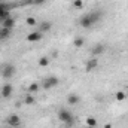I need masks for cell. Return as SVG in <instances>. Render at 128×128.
Listing matches in <instances>:
<instances>
[{
	"mask_svg": "<svg viewBox=\"0 0 128 128\" xmlns=\"http://www.w3.org/2000/svg\"><path fill=\"white\" fill-rule=\"evenodd\" d=\"M100 14L98 12H92V14H86V15H82L80 20H79V24L84 27V28H90L96 24L97 21H100Z\"/></svg>",
	"mask_w": 128,
	"mask_h": 128,
	"instance_id": "obj_1",
	"label": "cell"
},
{
	"mask_svg": "<svg viewBox=\"0 0 128 128\" xmlns=\"http://www.w3.org/2000/svg\"><path fill=\"white\" fill-rule=\"evenodd\" d=\"M58 119L64 122L67 127H72L73 125V122H74V118H73V115L68 112V110H66V109H61V110H58Z\"/></svg>",
	"mask_w": 128,
	"mask_h": 128,
	"instance_id": "obj_2",
	"label": "cell"
},
{
	"mask_svg": "<svg viewBox=\"0 0 128 128\" xmlns=\"http://www.w3.org/2000/svg\"><path fill=\"white\" fill-rule=\"evenodd\" d=\"M58 84H60V79L57 76H49L43 80L42 86H43V90H51V88H55Z\"/></svg>",
	"mask_w": 128,
	"mask_h": 128,
	"instance_id": "obj_3",
	"label": "cell"
},
{
	"mask_svg": "<svg viewBox=\"0 0 128 128\" xmlns=\"http://www.w3.org/2000/svg\"><path fill=\"white\" fill-rule=\"evenodd\" d=\"M14 74H15V67H14L12 64H4V67H3V70H2V76H3L4 79H10Z\"/></svg>",
	"mask_w": 128,
	"mask_h": 128,
	"instance_id": "obj_4",
	"label": "cell"
},
{
	"mask_svg": "<svg viewBox=\"0 0 128 128\" xmlns=\"http://www.w3.org/2000/svg\"><path fill=\"white\" fill-rule=\"evenodd\" d=\"M42 37H43V33H40V32H33V33H30V34H27V40L32 42V43L42 40Z\"/></svg>",
	"mask_w": 128,
	"mask_h": 128,
	"instance_id": "obj_5",
	"label": "cell"
},
{
	"mask_svg": "<svg viewBox=\"0 0 128 128\" xmlns=\"http://www.w3.org/2000/svg\"><path fill=\"white\" fill-rule=\"evenodd\" d=\"M20 124H21V118H20L18 115H10V116L8 118V125H9V127L16 128Z\"/></svg>",
	"mask_w": 128,
	"mask_h": 128,
	"instance_id": "obj_6",
	"label": "cell"
},
{
	"mask_svg": "<svg viewBox=\"0 0 128 128\" xmlns=\"http://www.w3.org/2000/svg\"><path fill=\"white\" fill-rule=\"evenodd\" d=\"M14 26H15V20H14L12 16H8V18H4V20L2 21V27H3V28L12 30V28H14Z\"/></svg>",
	"mask_w": 128,
	"mask_h": 128,
	"instance_id": "obj_7",
	"label": "cell"
},
{
	"mask_svg": "<svg viewBox=\"0 0 128 128\" xmlns=\"http://www.w3.org/2000/svg\"><path fill=\"white\" fill-rule=\"evenodd\" d=\"M12 96V85L10 84H4L2 86V97L3 98H9Z\"/></svg>",
	"mask_w": 128,
	"mask_h": 128,
	"instance_id": "obj_8",
	"label": "cell"
},
{
	"mask_svg": "<svg viewBox=\"0 0 128 128\" xmlns=\"http://www.w3.org/2000/svg\"><path fill=\"white\" fill-rule=\"evenodd\" d=\"M97 66H98V60L94 57V58H91V60H88V61H86L85 68H86V72H91V70L97 68Z\"/></svg>",
	"mask_w": 128,
	"mask_h": 128,
	"instance_id": "obj_9",
	"label": "cell"
},
{
	"mask_svg": "<svg viewBox=\"0 0 128 128\" xmlns=\"http://www.w3.org/2000/svg\"><path fill=\"white\" fill-rule=\"evenodd\" d=\"M8 16H10L9 15V10H8V6L4 3H0V21H3Z\"/></svg>",
	"mask_w": 128,
	"mask_h": 128,
	"instance_id": "obj_10",
	"label": "cell"
},
{
	"mask_svg": "<svg viewBox=\"0 0 128 128\" xmlns=\"http://www.w3.org/2000/svg\"><path fill=\"white\" fill-rule=\"evenodd\" d=\"M39 28H40V30H39L40 33H46V32H49V30L52 28V24H51L49 21H43V22L39 24Z\"/></svg>",
	"mask_w": 128,
	"mask_h": 128,
	"instance_id": "obj_11",
	"label": "cell"
},
{
	"mask_svg": "<svg viewBox=\"0 0 128 128\" xmlns=\"http://www.w3.org/2000/svg\"><path fill=\"white\" fill-rule=\"evenodd\" d=\"M103 52H104V46H103V45H100V43L96 45V46L92 48V51H91V54H92V55H100V54H103Z\"/></svg>",
	"mask_w": 128,
	"mask_h": 128,
	"instance_id": "obj_12",
	"label": "cell"
},
{
	"mask_svg": "<svg viewBox=\"0 0 128 128\" xmlns=\"http://www.w3.org/2000/svg\"><path fill=\"white\" fill-rule=\"evenodd\" d=\"M79 96H76V94H70V96L67 97V103L68 104H78L79 103Z\"/></svg>",
	"mask_w": 128,
	"mask_h": 128,
	"instance_id": "obj_13",
	"label": "cell"
},
{
	"mask_svg": "<svg viewBox=\"0 0 128 128\" xmlns=\"http://www.w3.org/2000/svg\"><path fill=\"white\" fill-rule=\"evenodd\" d=\"M39 88H40V85H39L37 82H33V84H30V85H28V92H30V94H33V92H37V91H39Z\"/></svg>",
	"mask_w": 128,
	"mask_h": 128,
	"instance_id": "obj_14",
	"label": "cell"
},
{
	"mask_svg": "<svg viewBox=\"0 0 128 128\" xmlns=\"http://www.w3.org/2000/svg\"><path fill=\"white\" fill-rule=\"evenodd\" d=\"M86 124H88V127H90V128H94V127H97V124H98V122H97L96 118L88 116V118H86Z\"/></svg>",
	"mask_w": 128,
	"mask_h": 128,
	"instance_id": "obj_15",
	"label": "cell"
},
{
	"mask_svg": "<svg viewBox=\"0 0 128 128\" xmlns=\"http://www.w3.org/2000/svg\"><path fill=\"white\" fill-rule=\"evenodd\" d=\"M39 66H40V67L49 66V58H48V57H40V58H39Z\"/></svg>",
	"mask_w": 128,
	"mask_h": 128,
	"instance_id": "obj_16",
	"label": "cell"
},
{
	"mask_svg": "<svg viewBox=\"0 0 128 128\" xmlns=\"http://www.w3.org/2000/svg\"><path fill=\"white\" fill-rule=\"evenodd\" d=\"M9 34H10V30H8V28H0V39H8L9 37Z\"/></svg>",
	"mask_w": 128,
	"mask_h": 128,
	"instance_id": "obj_17",
	"label": "cell"
},
{
	"mask_svg": "<svg viewBox=\"0 0 128 128\" xmlns=\"http://www.w3.org/2000/svg\"><path fill=\"white\" fill-rule=\"evenodd\" d=\"M73 43H74V46H76V48H82V46H84V43H85V40H84V37H76Z\"/></svg>",
	"mask_w": 128,
	"mask_h": 128,
	"instance_id": "obj_18",
	"label": "cell"
},
{
	"mask_svg": "<svg viewBox=\"0 0 128 128\" xmlns=\"http://www.w3.org/2000/svg\"><path fill=\"white\" fill-rule=\"evenodd\" d=\"M125 92H124V91H118V92H116V94H115V98H116V100H118V101H124V100H125Z\"/></svg>",
	"mask_w": 128,
	"mask_h": 128,
	"instance_id": "obj_19",
	"label": "cell"
},
{
	"mask_svg": "<svg viewBox=\"0 0 128 128\" xmlns=\"http://www.w3.org/2000/svg\"><path fill=\"white\" fill-rule=\"evenodd\" d=\"M26 22H27V26H30V27H33V26H36V24H37L34 16H28V18L26 20Z\"/></svg>",
	"mask_w": 128,
	"mask_h": 128,
	"instance_id": "obj_20",
	"label": "cell"
},
{
	"mask_svg": "<svg viewBox=\"0 0 128 128\" xmlns=\"http://www.w3.org/2000/svg\"><path fill=\"white\" fill-rule=\"evenodd\" d=\"M73 6H74L76 9H82V8H84V0H74V2H73Z\"/></svg>",
	"mask_w": 128,
	"mask_h": 128,
	"instance_id": "obj_21",
	"label": "cell"
},
{
	"mask_svg": "<svg viewBox=\"0 0 128 128\" xmlns=\"http://www.w3.org/2000/svg\"><path fill=\"white\" fill-rule=\"evenodd\" d=\"M24 103H26V104H33V103H34V97L30 96V94H28V96H26V98H24Z\"/></svg>",
	"mask_w": 128,
	"mask_h": 128,
	"instance_id": "obj_22",
	"label": "cell"
},
{
	"mask_svg": "<svg viewBox=\"0 0 128 128\" xmlns=\"http://www.w3.org/2000/svg\"><path fill=\"white\" fill-rule=\"evenodd\" d=\"M46 0H33V4H43Z\"/></svg>",
	"mask_w": 128,
	"mask_h": 128,
	"instance_id": "obj_23",
	"label": "cell"
},
{
	"mask_svg": "<svg viewBox=\"0 0 128 128\" xmlns=\"http://www.w3.org/2000/svg\"><path fill=\"white\" fill-rule=\"evenodd\" d=\"M104 128H113V127H112V124H104Z\"/></svg>",
	"mask_w": 128,
	"mask_h": 128,
	"instance_id": "obj_24",
	"label": "cell"
},
{
	"mask_svg": "<svg viewBox=\"0 0 128 128\" xmlns=\"http://www.w3.org/2000/svg\"><path fill=\"white\" fill-rule=\"evenodd\" d=\"M9 128H15V127H9Z\"/></svg>",
	"mask_w": 128,
	"mask_h": 128,
	"instance_id": "obj_25",
	"label": "cell"
},
{
	"mask_svg": "<svg viewBox=\"0 0 128 128\" xmlns=\"http://www.w3.org/2000/svg\"><path fill=\"white\" fill-rule=\"evenodd\" d=\"M86 128H90V127H86Z\"/></svg>",
	"mask_w": 128,
	"mask_h": 128,
	"instance_id": "obj_26",
	"label": "cell"
}]
</instances>
